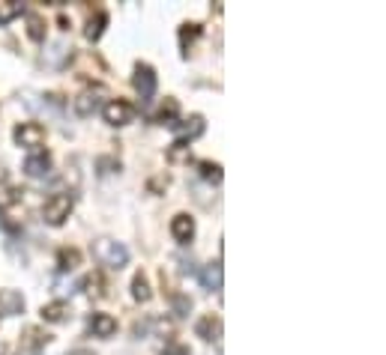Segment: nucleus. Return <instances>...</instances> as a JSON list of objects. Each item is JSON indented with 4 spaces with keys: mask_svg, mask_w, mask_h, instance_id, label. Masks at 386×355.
<instances>
[{
    "mask_svg": "<svg viewBox=\"0 0 386 355\" xmlns=\"http://www.w3.org/2000/svg\"><path fill=\"white\" fill-rule=\"evenodd\" d=\"M72 206H75V200H72V194H51L48 200H45V206H42V218H45V224H51V227H63L66 224V218L72 215Z\"/></svg>",
    "mask_w": 386,
    "mask_h": 355,
    "instance_id": "2",
    "label": "nucleus"
},
{
    "mask_svg": "<svg viewBox=\"0 0 386 355\" xmlns=\"http://www.w3.org/2000/svg\"><path fill=\"white\" fill-rule=\"evenodd\" d=\"M171 307H174L177 316H186L189 311H192V298L183 296V293H174V296H171Z\"/></svg>",
    "mask_w": 386,
    "mask_h": 355,
    "instance_id": "26",
    "label": "nucleus"
},
{
    "mask_svg": "<svg viewBox=\"0 0 386 355\" xmlns=\"http://www.w3.org/2000/svg\"><path fill=\"white\" fill-rule=\"evenodd\" d=\"M21 194H24V191L3 188V191H0V206H12V203H18V200H21Z\"/></svg>",
    "mask_w": 386,
    "mask_h": 355,
    "instance_id": "27",
    "label": "nucleus"
},
{
    "mask_svg": "<svg viewBox=\"0 0 386 355\" xmlns=\"http://www.w3.org/2000/svg\"><path fill=\"white\" fill-rule=\"evenodd\" d=\"M24 174L30 179H45L51 174V156L48 152H30V156L24 159Z\"/></svg>",
    "mask_w": 386,
    "mask_h": 355,
    "instance_id": "6",
    "label": "nucleus"
},
{
    "mask_svg": "<svg viewBox=\"0 0 386 355\" xmlns=\"http://www.w3.org/2000/svg\"><path fill=\"white\" fill-rule=\"evenodd\" d=\"M48 341H51V334H45L42 329H36V325H27L21 334V352H39Z\"/></svg>",
    "mask_w": 386,
    "mask_h": 355,
    "instance_id": "11",
    "label": "nucleus"
},
{
    "mask_svg": "<svg viewBox=\"0 0 386 355\" xmlns=\"http://www.w3.org/2000/svg\"><path fill=\"white\" fill-rule=\"evenodd\" d=\"M72 108H75V114L78 116H90L99 108V99H96V93L93 90H84V93H81L75 102H72Z\"/></svg>",
    "mask_w": 386,
    "mask_h": 355,
    "instance_id": "19",
    "label": "nucleus"
},
{
    "mask_svg": "<svg viewBox=\"0 0 386 355\" xmlns=\"http://www.w3.org/2000/svg\"><path fill=\"white\" fill-rule=\"evenodd\" d=\"M197 174H201V179L219 185L222 182V165H215V161H197Z\"/></svg>",
    "mask_w": 386,
    "mask_h": 355,
    "instance_id": "23",
    "label": "nucleus"
},
{
    "mask_svg": "<svg viewBox=\"0 0 386 355\" xmlns=\"http://www.w3.org/2000/svg\"><path fill=\"white\" fill-rule=\"evenodd\" d=\"M24 6L15 3V0H6V3H0V24H9L15 15H21Z\"/></svg>",
    "mask_w": 386,
    "mask_h": 355,
    "instance_id": "25",
    "label": "nucleus"
},
{
    "mask_svg": "<svg viewBox=\"0 0 386 355\" xmlns=\"http://www.w3.org/2000/svg\"><path fill=\"white\" fill-rule=\"evenodd\" d=\"M81 266V251L78 248H60L57 251V269L60 272H72Z\"/></svg>",
    "mask_w": 386,
    "mask_h": 355,
    "instance_id": "20",
    "label": "nucleus"
},
{
    "mask_svg": "<svg viewBox=\"0 0 386 355\" xmlns=\"http://www.w3.org/2000/svg\"><path fill=\"white\" fill-rule=\"evenodd\" d=\"M39 314L45 323H63L69 316V305L66 302H48V305H42Z\"/></svg>",
    "mask_w": 386,
    "mask_h": 355,
    "instance_id": "18",
    "label": "nucleus"
},
{
    "mask_svg": "<svg viewBox=\"0 0 386 355\" xmlns=\"http://www.w3.org/2000/svg\"><path fill=\"white\" fill-rule=\"evenodd\" d=\"M84 290L90 298H105L108 296V281L102 272H90V275L84 278Z\"/></svg>",
    "mask_w": 386,
    "mask_h": 355,
    "instance_id": "16",
    "label": "nucleus"
},
{
    "mask_svg": "<svg viewBox=\"0 0 386 355\" xmlns=\"http://www.w3.org/2000/svg\"><path fill=\"white\" fill-rule=\"evenodd\" d=\"M105 24H108V12L105 9H93V12L87 15V24H84V36L90 42H96L99 36L105 33Z\"/></svg>",
    "mask_w": 386,
    "mask_h": 355,
    "instance_id": "13",
    "label": "nucleus"
},
{
    "mask_svg": "<svg viewBox=\"0 0 386 355\" xmlns=\"http://www.w3.org/2000/svg\"><path fill=\"white\" fill-rule=\"evenodd\" d=\"M90 251H93V257L108 269H123L126 263H129V248L117 239H108V236L96 239L93 245H90Z\"/></svg>",
    "mask_w": 386,
    "mask_h": 355,
    "instance_id": "1",
    "label": "nucleus"
},
{
    "mask_svg": "<svg viewBox=\"0 0 386 355\" xmlns=\"http://www.w3.org/2000/svg\"><path fill=\"white\" fill-rule=\"evenodd\" d=\"M12 138H15L18 147L39 152V147L45 143V138H48V132H45V125H39V123H18L15 132H12Z\"/></svg>",
    "mask_w": 386,
    "mask_h": 355,
    "instance_id": "3",
    "label": "nucleus"
},
{
    "mask_svg": "<svg viewBox=\"0 0 386 355\" xmlns=\"http://www.w3.org/2000/svg\"><path fill=\"white\" fill-rule=\"evenodd\" d=\"M66 355H96V352H90V349H72V352H66Z\"/></svg>",
    "mask_w": 386,
    "mask_h": 355,
    "instance_id": "32",
    "label": "nucleus"
},
{
    "mask_svg": "<svg viewBox=\"0 0 386 355\" xmlns=\"http://www.w3.org/2000/svg\"><path fill=\"white\" fill-rule=\"evenodd\" d=\"M195 332H197V338L201 341H219L222 338V316L219 314H204L201 320H197V325H195Z\"/></svg>",
    "mask_w": 386,
    "mask_h": 355,
    "instance_id": "7",
    "label": "nucleus"
},
{
    "mask_svg": "<svg viewBox=\"0 0 386 355\" xmlns=\"http://www.w3.org/2000/svg\"><path fill=\"white\" fill-rule=\"evenodd\" d=\"M132 87L138 90L141 102H150V99L156 96V72H153V66H150V63H138V66H135Z\"/></svg>",
    "mask_w": 386,
    "mask_h": 355,
    "instance_id": "4",
    "label": "nucleus"
},
{
    "mask_svg": "<svg viewBox=\"0 0 386 355\" xmlns=\"http://www.w3.org/2000/svg\"><path fill=\"white\" fill-rule=\"evenodd\" d=\"M105 123L108 125H126V123H132V116H135V108L129 102H123V99H111V102L105 105Z\"/></svg>",
    "mask_w": 386,
    "mask_h": 355,
    "instance_id": "5",
    "label": "nucleus"
},
{
    "mask_svg": "<svg viewBox=\"0 0 386 355\" xmlns=\"http://www.w3.org/2000/svg\"><path fill=\"white\" fill-rule=\"evenodd\" d=\"M201 284L204 290H210V293H219L222 290V263H206V266L201 269Z\"/></svg>",
    "mask_w": 386,
    "mask_h": 355,
    "instance_id": "14",
    "label": "nucleus"
},
{
    "mask_svg": "<svg viewBox=\"0 0 386 355\" xmlns=\"http://www.w3.org/2000/svg\"><path fill=\"white\" fill-rule=\"evenodd\" d=\"M174 129L180 132V141H189V143H192L195 138H201L206 125H204V116H201V114H192L186 123H177Z\"/></svg>",
    "mask_w": 386,
    "mask_h": 355,
    "instance_id": "12",
    "label": "nucleus"
},
{
    "mask_svg": "<svg viewBox=\"0 0 386 355\" xmlns=\"http://www.w3.org/2000/svg\"><path fill=\"white\" fill-rule=\"evenodd\" d=\"M87 332L93 334V338H111L117 332V320L111 314H93L87 320Z\"/></svg>",
    "mask_w": 386,
    "mask_h": 355,
    "instance_id": "9",
    "label": "nucleus"
},
{
    "mask_svg": "<svg viewBox=\"0 0 386 355\" xmlns=\"http://www.w3.org/2000/svg\"><path fill=\"white\" fill-rule=\"evenodd\" d=\"M132 298L135 302H141V305H147L150 298H153V290H150V281L144 272H135V278H132Z\"/></svg>",
    "mask_w": 386,
    "mask_h": 355,
    "instance_id": "17",
    "label": "nucleus"
},
{
    "mask_svg": "<svg viewBox=\"0 0 386 355\" xmlns=\"http://www.w3.org/2000/svg\"><path fill=\"white\" fill-rule=\"evenodd\" d=\"M57 24H60V30H69V27H72V21L66 18V12H60V15H57Z\"/></svg>",
    "mask_w": 386,
    "mask_h": 355,
    "instance_id": "31",
    "label": "nucleus"
},
{
    "mask_svg": "<svg viewBox=\"0 0 386 355\" xmlns=\"http://www.w3.org/2000/svg\"><path fill=\"white\" fill-rule=\"evenodd\" d=\"M153 123H159V125H171V129H174V125L180 123V102L177 99H165V102L159 105V111L153 114Z\"/></svg>",
    "mask_w": 386,
    "mask_h": 355,
    "instance_id": "10",
    "label": "nucleus"
},
{
    "mask_svg": "<svg viewBox=\"0 0 386 355\" xmlns=\"http://www.w3.org/2000/svg\"><path fill=\"white\" fill-rule=\"evenodd\" d=\"M162 355H192V349H189L186 343H180V341H171V343H165Z\"/></svg>",
    "mask_w": 386,
    "mask_h": 355,
    "instance_id": "28",
    "label": "nucleus"
},
{
    "mask_svg": "<svg viewBox=\"0 0 386 355\" xmlns=\"http://www.w3.org/2000/svg\"><path fill=\"white\" fill-rule=\"evenodd\" d=\"M27 36H30L33 42L45 39V18L39 12H27Z\"/></svg>",
    "mask_w": 386,
    "mask_h": 355,
    "instance_id": "22",
    "label": "nucleus"
},
{
    "mask_svg": "<svg viewBox=\"0 0 386 355\" xmlns=\"http://www.w3.org/2000/svg\"><path fill=\"white\" fill-rule=\"evenodd\" d=\"M201 39V24L195 21H186L180 27V51H183V57H189V51H192V45Z\"/></svg>",
    "mask_w": 386,
    "mask_h": 355,
    "instance_id": "15",
    "label": "nucleus"
},
{
    "mask_svg": "<svg viewBox=\"0 0 386 355\" xmlns=\"http://www.w3.org/2000/svg\"><path fill=\"white\" fill-rule=\"evenodd\" d=\"M99 168H102V174H105V168H111V170H120V161H111V159H99ZM108 170V174H111Z\"/></svg>",
    "mask_w": 386,
    "mask_h": 355,
    "instance_id": "30",
    "label": "nucleus"
},
{
    "mask_svg": "<svg viewBox=\"0 0 386 355\" xmlns=\"http://www.w3.org/2000/svg\"><path fill=\"white\" fill-rule=\"evenodd\" d=\"M147 188L156 194V191H162V188H168V176H156V179H150L147 182Z\"/></svg>",
    "mask_w": 386,
    "mask_h": 355,
    "instance_id": "29",
    "label": "nucleus"
},
{
    "mask_svg": "<svg viewBox=\"0 0 386 355\" xmlns=\"http://www.w3.org/2000/svg\"><path fill=\"white\" fill-rule=\"evenodd\" d=\"M0 305H3V314L15 316L24 311V298L15 293V290H6V293H0Z\"/></svg>",
    "mask_w": 386,
    "mask_h": 355,
    "instance_id": "21",
    "label": "nucleus"
},
{
    "mask_svg": "<svg viewBox=\"0 0 386 355\" xmlns=\"http://www.w3.org/2000/svg\"><path fill=\"white\" fill-rule=\"evenodd\" d=\"M189 152H192V147H189V141H174L168 150V161H174V165H180V161H189Z\"/></svg>",
    "mask_w": 386,
    "mask_h": 355,
    "instance_id": "24",
    "label": "nucleus"
},
{
    "mask_svg": "<svg viewBox=\"0 0 386 355\" xmlns=\"http://www.w3.org/2000/svg\"><path fill=\"white\" fill-rule=\"evenodd\" d=\"M171 233H174V239L180 245H189V242L195 239V218L186 215V212L174 215V221H171Z\"/></svg>",
    "mask_w": 386,
    "mask_h": 355,
    "instance_id": "8",
    "label": "nucleus"
},
{
    "mask_svg": "<svg viewBox=\"0 0 386 355\" xmlns=\"http://www.w3.org/2000/svg\"><path fill=\"white\" fill-rule=\"evenodd\" d=\"M27 355H39V352H27Z\"/></svg>",
    "mask_w": 386,
    "mask_h": 355,
    "instance_id": "33",
    "label": "nucleus"
}]
</instances>
